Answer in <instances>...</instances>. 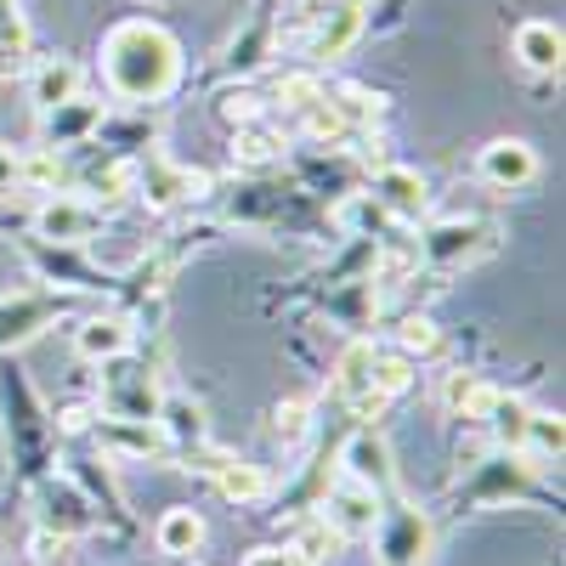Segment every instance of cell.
<instances>
[{
	"instance_id": "1",
	"label": "cell",
	"mask_w": 566,
	"mask_h": 566,
	"mask_svg": "<svg viewBox=\"0 0 566 566\" xmlns=\"http://www.w3.org/2000/svg\"><path fill=\"white\" fill-rule=\"evenodd\" d=\"M181 74V45L159 29V23H119L108 40H103V80L114 97L125 103H159L170 97V85Z\"/></svg>"
},
{
	"instance_id": "2",
	"label": "cell",
	"mask_w": 566,
	"mask_h": 566,
	"mask_svg": "<svg viewBox=\"0 0 566 566\" xmlns=\"http://www.w3.org/2000/svg\"><path fill=\"white\" fill-rule=\"evenodd\" d=\"M323 522L335 527L340 538H368L374 527H380V493L340 476L335 488H328V499H323Z\"/></svg>"
},
{
	"instance_id": "3",
	"label": "cell",
	"mask_w": 566,
	"mask_h": 566,
	"mask_svg": "<svg viewBox=\"0 0 566 566\" xmlns=\"http://www.w3.org/2000/svg\"><path fill=\"white\" fill-rule=\"evenodd\" d=\"M363 40V0H328V12H317V29L306 34L312 63H335Z\"/></svg>"
},
{
	"instance_id": "4",
	"label": "cell",
	"mask_w": 566,
	"mask_h": 566,
	"mask_svg": "<svg viewBox=\"0 0 566 566\" xmlns=\"http://www.w3.org/2000/svg\"><path fill=\"white\" fill-rule=\"evenodd\" d=\"M380 560L386 566H424V555H431V522H424L419 510H380Z\"/></svg>"
},
{
	"instance_id": "5",
	"label": "cell",
	"mask_w": 566,
	"mask_h": 566,
	"mask_svg": "<svg viewBox=\"0 0 566 566\" xmlns=\"http://www.w3.org/2000/svg\"><path fill=\"white\" fill-rule=\"evenodd\" d=\"M34 227H40V239H52V244H85L103 232V210L85 205V199H52V205H40Z\"/></svg>"
},
{
	"instance_id": "6",
	"label": "cell",
	"mask_w": 566,
	"mask_h": 566,
	"mask_svg": "<svg viewBox=\"0 0 566 566\" xmlns=\"http://www.w3.org/2000/svg\"><path fill=\"white\" fill-rule=\"evenodd\" d=\"M476 170H482L488 187H504V193H510V187H527L538 176V154L527 148L522 136H499V142H488V148H482Z\"/></svg>"
},
{
	"instance_id": "7",
	"label": "cell",
	"mask_w": 566,
	"mask_h": 566,
	"mask_svg": "<svg viewBox=\"0 0 566 566\" xmlns=\"http://www.w3.org/2000/svg\"><path fill=\"white\" fill-rule=\"evenodd\" d=\"M57 312H63V301H52V295H12V301H0V352L34 340Z\"/></svg>"
},
{
	"instance_id": "8",
	"label": "cell",
	"mask_w": 566,
	"mask_h": 566,
	"mask_svg": "<svg viewBox=\"0 0 566 566\" xmlns=\"http://www.w3.org/2000/svg\"><path fill=\"white\" fill-rule=\"evenodd\" d=\"M374 357H380V352H374L368 340H352L346 357H340V374H335V386H340V397L352 402L357 419H368V413H380V408H386V397H374V386H368Z\"/></svg>"
},
{
	"instance_id": "9",
	"label": "cell",
	"mask_w": 566,
	"mask_h": 566,
	"mask_svg": "<svg viewBox=\"0 0 566 566\" xmlns=\"http://www.w3.org/2000/svg\"><path fill=\"white\" fill-rule=\"evenodd\" d=\"M97 442H103V453H114V459H154L159 448H165V437L154 431L148 419H103L97 424Z\"/></svg>"
},
{
	"instance_id": "10",
	"label": "cell",
	"mask_w": 566,
	"mask_h": 566,
	"mask_svg": "<svg viewBox=\"0 0 566 566\" xmlns=\"http://www.w3.org/2000/svg\"><path fill=\"white\" fill-rule=\"evenodd\" d=\"M346 476L374 488V493L391 488V448H386L380 431H357V442L346 448Z\"/></svg>"
},
{
	"instance_id": "11",
	"label": "cell",
	"mask_w": 566,
	"mask_h": 566,
	"mask_svg": "<svg viewBox=\"0 0 566 566\" xmlns=\"http://www.w3.org/2000/svg\"><path fill=\"white\" fill-rule=\"evenodd\" d=\"M560 52H566V40H560V23H522L515 29V57H522V69L533 74H560Z\"/></svg>"
},
{
	"instance_id": "12",
	"label": "cell",
	"mask_w": 566,
	"mask_h": 566,
	"mask_svg": "<svg viewBox=\"0 0 566 566\" xmlns=\"http://www.w3.org/2000/svg\"><path fill=\"white\" fill-rule=\"evenodd\" d=\"M488 239H493V232H488V227H476V221H448V227H437L431 239H424V255L442 261V266H453V261L482 255V250H488Z\"/></svg>"
},
{
	"instance_id": "13",
	"label": "cell",
	"mask_w": 566,
	"mask_h": 566,
	"mask_svg": "<svg viewBox=\"0 0 566 566\" xmlns=\"http://www.w3.org/2000/svg\"><path fill=\"white\" fill-rule=\"evenodd\" d=\"M424 176L419 170H408V165H391V170H380V181H374V205H386L391 216H419L424 210Z\"/></svg>"
},
{
	"instance_id": "14",
	"label": "cell",
	"mask_w": 566,
	"mask_h": 566,
	"mask_svg": "<svg viewBox=\"0 0 566 566\" xmlns=\"http://www.w3.org/2000/svg\"><path fill=\"white\" fill-rule=\"evenodd\" d=\"M154 538H159V549H165V555L187 560V555H193V549L205 544V515H199V510H187V504H176V510H165V515H159Z\"/></svg>"
},
{
	"instance_id": "15",
	"label": "cell",
	"mask_w": 566,
	"mask_h": 566,
	"mask_svg": "<svg viewBox=\"0 0 566 566\" xmlns=\"http://www.w3.org/2000/svg\"><path fill=\"white\" fill-rule=\"evenodd\" d=\"M103 125V108L85 103V97H69L63 108L45 114V136H52V148H69V142H85L91 130Z\"/></svg>"
},
{
	"instance_id": "16",
	"label": "cell",
	"mask_w": 566,
	"mask_h": 566,
	"mask_svg": "<svg viewBox=\"0 0 566 566\" xmlns=\"http://www.w3.org/2000/svg\"><path fill=\"white\" fill-rule=\"evenodd\" d=\"M69 97H80V69H74V63H45V69H34V80H29V103H34L40 114L63 108Z\"/></svg>"
},
{
	"instance_id": "17",
	"label": "cell",
	"mask_w": 566,
	"mask_h": 566,
	"mask_svg": "<svg viewBox=\"0 0 566 566\" xmlns=\"http://www.w3.org/2000/svg\"><path fill=\"white\" fill-rule=\"evenodd\" d=\"M159 437L165 442H205V408L193 397H165L159 402Z\"/></svg>"
},
{
	"instance_id": "18",
	"label": "cell",
	"mask_w": 566,
	"mask_h": 566,
	"mask_svg": "<svg viewBox=\"0 0 566 566\" xmlns=\"http://www.w3.org/2000/svg\"><path fill=\"white\" fill-rule=\"evenodd\" d=\"M130 352V328L119 323V317H91V323H80V357H125Z\"/></svg>"
},
{
	"instance_id": "19",
	"label": "cell",
	"mask_w": 566,
	"mask_h": 566,
	"mask_svg": "<svg viewBox=\"0 0 566 566\" xmlns=\"http://www.w3.org/2000/svg\"><path fill=\"white\" fill-rule=\"evenodd\" d=\"M45 527H57V538L91 527V510H85V499H80L69 482H52V488H45Z\"/></svg>"
},
{
	"instance_id": "20",
	"label": "cell",
	"mask_w": 566,
	"mask_h": 566,
	"mask_svg": "<svg viewBox=\"0 0 566 566\" xmlns=\"http://www.w3.org/2000/svg\"><path fill=\"white\" fill-rule=\"evenodd\" d=\"M216 488L232 504H255L266 493V476H261L255 464H244V459H216Z\"/></svg>"
},
{
	"instance_id": "21",
	"label": "cell",
	"mask_w": 566,
	"mask_h": 566,
	"mask_svg": "<svg viewBox=\"0 0 566 566\" xmlns=\"http://www.w3.org/2000/svg\"><path fill=\"white\" fill-rule=\"evenodd\" d=\"M493 397H499V391L482 380V374H448V386H442V402H448L453 413H464V419H482Z\"/></svg>"
},
{
	"instance_id": "22",
	"label": "cell",
	"mask_w": 566,
	"mask_h": 566,
	"mask_svg": "<svg viewBox=\"0 0 566 566\" xmlns=\"http://www.w3.org/2000/svg\"><path fill=\"white\" fill-rule=\"evenodd\" d=\"M69 176V165L57 159V148H29L18 154V187H45V193H57Z\"/></svg>"
},
{
	"instance_id": "23",
	"label": "cell",
	"mask_w": 566,
	"mask_h": 566,
	"mask_svg": "<svg viewBox=\"0 0 566 566\" xmlns=\"http://www.w3.org/2000/svg\"><path fill=\"white\" fill-rule=\"evenodd\" d=\"M482 419L493 424V437H499L504 448H522V437H527V419H533V408H527V402H515V397H493Z\"/></svg>"
},
{
	"instance_id": "24",
	"label": "cell",
	"mask_w": 566,
	"mask_h": 566,
	"mask_svg": "<svg viewBox=\"0 0 566 566\" xmlns=\"http://www.w3.org/2000/svg\"><path fill=\"white\" fill-rule=\"evenodd\" d=\"M232 159H239L244 170H261V165H272V159H277V136H272L266 125H244L239 136H232Z\"/></svg>"
},
{
	"instance_id": "25",
	"label": "cell",
	"mask_w": 566,
	"mask_h": 566,
	"mask_svg": "<svg viewBox=\"0 0 566 566\" xmlns=\"http://www.w3.org/2000/svg\"><path fill=\"white\" fill-rule=\"evenodd\" d=\"M290 549H295V560H301V566H323L328 555L340 549V533H335V527H328L323 515H317V522H306V527H301V538H295Z\"/></svg>"
},
{
	"instance_id": "26",
	"label": "cell",
	"mask_w": 566,
	"mask_h": 566,
	"mask_svg": "<svg viewBox=\"0 0 566 566\" xmlns=\"http://www.w3.org/2000/svg\"><path fill=\"white\" fill-rule=\"evenodd\" d=\"M408 380H413V357H402V352L374 357V374H368L374 397H397V391H408Z\"/></svg>"
},
{
	"instance_id": "27",
	"label": "cell",
	"mask_w": 566,
	"mask_h": 566,
	"mask_svg": "<svg viewBox=\"0 0 566 566\" xmlns=\"http://www.w3.org/2000/svg\"><path fill=\"white\" fill-rule=\"evenodd\" d=\"M397 346H402V357H437L442 352V335H437L431 317H408L397 328Z\"/></svg>"
},
{
	"instance_id": "28",
	"label": "cell",
	"mask_w": 566,
	"mask_h": 566,
	"mask_svg": "<svg viewBox=\"0 0 566 566\" xmlns=\"http://www.w3.org/2000/svg\"><path fill=\"white\" fill-rule=\"evenodd\" d=\"M301 125H306V136H312V142H340V136H346V119L335 114V103H328V91H323V97H317V103L301 114Z\"/></svg>"
},
{
	"instance_id": "29",
	"label": "cell",
	"mask_w": 566,
	"mask_h": 566,
	"mask_svg": "<svg viewBox=\"0 0 566 566\" xmlns=\"http://www.w3.org/2000/svg\"><path fill=\"white\" fill-rule=\"evenodd\" d=\"M272 431H277V442H306V431H312V408L306 402H277V413H272Z\"/></svg>"
},
{
	"instance_id": "30",
	"label": "cell",
	"mask_w": 566,
	"mask_h": 566,
	"mask_svg": "<svg viewBox=\"0 0 566 566\" xmlns=\"http://www.w3.org/2000/svg\"><path fill=\"white\" fill-rule=\"evenodd\" d=\"M317 97H323V85H317L312 74H290V80H283V85H277V103H283V108H290L295 119H301V114H306V108H312Z\"/></svg>"
},
{
	"instance_id": "31",
	"label": "cell",
	"mask_w": 566,
	"mask_h": 566,
	"mask_svg": "<svg viewBox=\"0 0 566 566\" xmlns=\"http://www.w3.org/2000/svg\"><path fill=\"white\" fill-rule=\"evenodd\" d=\"M413 261H419V250H386V255H380V277H386V283H397V277H408V266H413Z\"/></svg>"
},
{
	"instance_id": "32",
	"label": "cell",
	"mask_w": 566,
	"mask_h": 566,
	"mask_svg": "<svg viewBox=\"0 0 566 566\" xmlns=\"http://www.w3.org/2000/svg\"><path fill=\"white\" fill-rule=\"evenodd\" d=\"M0 40H18L23 45V12H18V0H0Z\"/></svg>"
},
{
	"instance_id": "33",
	"label": "cell",
	"mask_w": 566,
	"mask_h": 566,
	"mask_svg": "<svg viewBox=\"0 0 566 566\" xmlns=\"http://www.w3.org/2000/svg\"><path fill=\"white\" fill-rule=\"evenodd\" d=\"M12 74H23V45L0 40V80H12Z\"/></svg>"
},
{
	"instance_id": "34",
	"label": "cell",
	"mask_w": 566,
	"mask_h": 566,
	"mask_svg": "<svg viewBox=\"0 0 566 566\" xmlns=\"http://www.w3.org/2000/svg\"><path fill=\"white\" fill-rule=\"evenodd\" d=\"M244 566H301V560H295V549H255Z\"/></svg>"
},
{
	"instance_id": "35",
	"label": "cell",
	"mask_w": 566,
	"mask_h": 566,
	"mask_svg": "<svg viewBox=\"0 0 566 566\" xmlns=\"http://www.w3.org/2000/svg\"><path fill=\"white\" fill-rule=\"evenodd\" d=\"M12 187H18V154L0 148V193H12Z\"/></svg>"
}]
</instances>
